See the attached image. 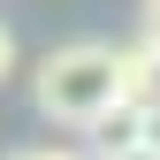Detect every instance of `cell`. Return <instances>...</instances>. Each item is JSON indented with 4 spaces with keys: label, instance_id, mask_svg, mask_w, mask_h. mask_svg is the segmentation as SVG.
<instances>
[{
    "label": "cell",
    "instance_id": "1",
    "mask_svg": "<svg viewBox=\"0 0 160 160\" xmlns=\"http://www.w3.org/2000/svg\"><path fill=\"white\" fill-rule=\"evenodd\" d=\"M31 99H38V114H46V122L92 130L99 114L122 99V84H114V46H99V38L53 46L46 61L31 69Z\"/></svg>",
    "mask_w": 160,
    "mask_h": 160
},
{
    "label": "cell",
    "instance_id": "2",
    "mask_svg": "<svg viewBox=\"0 0 160 160\" xmlns=\"http://www.w3.org/2000/svg\"><path fill=\"white\" fill-rule=\"evenodd\" d=\"M114 84H122L130 107H160V46H152V38L114 46Z\"/></svg>",
    "mask_w": 160,
    "mask_h": 160
},
{
    "label": "cell",
    "instance_id": "3",
    "mask_svg": "<svg viewBox=\"0 0 160 160\" xmlns=\"http://www.w3.org/2000/svg\"><path fill=\"white\" fill-rule=\"evenodd\" d=\"M122 145H145V107L114 99V107L92 122V152H122Z\"/></svg>",
    "mask_w": 160,
    "mask_h": 160
},
{
    "label": "cell",
    "instance_id": "4",
    "mask_svg": "<svg viewBox=\"0 0 160 160\" xmlns=\"http://www.w3.org/2000/svg\"><path fill=\"white\" fill-rule=\"evenodd\" d=\"M8 76H15V31L0 23V84H8Z\"/></svg>",
    "mask_w": 160,
    "mask_h": 160
},
{
    "label": "cell",
    "instance_id": "5",
    "mask_svg": "<svg viewBox=\"0 0 160 160\" xmlns=\"http://www.w3.org/2000/svg\"><path fill=\"white\" fill-rule=\"evenodd\" d=\"M92 160H160V145H122V152H92Z\"/></svg>",
    "mask_w": 160,
    "mask_h": 160
},
{
    "label": "cell",
    "instance_id": "6",
    "mask_svg": "<svg viewBox=\"0 0 160 160\" xmlns=\"http://www.w3.org/2000/svg\"><path fill=\"white\" fill-rule=\"evenodd\" d=\"M145 38L160 46V0H145Z\"/></svg>",
    "mask_w": 160,
    "mask_h": 160
},
{
    "label": "cell",
    "instance_id": "7",
    "mask_svg": "<svg viewBox=\"0 0 160 160\" xmlns=\"http://www.w3.org/2000/svg\"><path fill=\"white\" fill-rule=\"evenodd\" d=\"M145 145H160V107H145Z\"/></svg>",
    "mask_w": 160,
    "mask_h": 160
},
{
    "label": "cell",
    "instance_id": "8",
    "mask_svg": "<svg viewBox=\"0 0 160 160\" xmlns=\"http://www.w3.org/2000/svg\"><path fill=\"white\" fill-rule=\"evenodd\" d=\"M15 160H76V152H53V145H46V152H15Z\"/></svg>",
    "mask_w": 160,
    "mask_h": 160
}]
</instances>
